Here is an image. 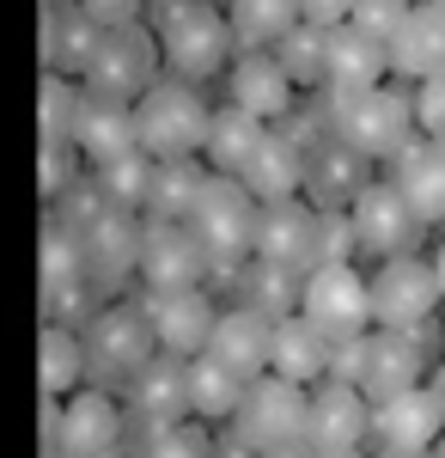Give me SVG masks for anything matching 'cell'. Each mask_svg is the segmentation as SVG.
<instances>
[{
  "label": "cell",
  "mask_w": 445,
  "mask_h": 458,
  "mask_svg": "<svg viewBox=\"0 0 445 458\" xmlns=\"http://www.w3.org/2000/svg\"><path fill=\"white\" fill-rule=\"evenodd\" d=\"M317 105H323V116H330L336 141H348L354 153H366V159L384 165V172L421 141V129H415V86H403V80H384V86L354 92V98L317 92Z\"/></svg>",
  "instance_id": "cell-1"
},
{
  "label": "cell",
  "mask_w": 445,
  "mask_h": 458,
  "mask_svg": "<svg viewBox=\"0 0 445 458\" xmlns=\"http://www.w3.org/2000/svg\"><path fill=\"white\" fill-rule=\"evenodd\" d=\"M153 37H159V55L172 80L207 86V80H226V68L239 62V37L220 0H172V6H153Z\"/></svg>",
  "instance_id": "cell-2"
},
{
  "label": "cell",
  "mask_w": 445,
  "mask_h": 458,
  "mask_svg": "<svg viewBox=\"0 0 445 458\" xmlns=\"http://www.w3.org/2000/svg\"><path fill=\"white\" fill-rule=\"evenodd\" d=\"M256 220H263V202L244 190V177H207L202 202L189 214V233L207 257V276L214 287H232L244 276V263L256 257Z\"/></svg>",
  "instance_id": "cell-3"
},
{
  "label": "cell",
  "mask_w": 445,
  "mask_h": 458,
  "mask_svg": "<svg viewBox=\"0 0 445 458\" xmlns=\"http://www.w3.org/2000/svg\"><path fill=\"white\" fill-rule=\"evenodd\" d=\"M80 336H86V379L104 386V391H116V397L165 354L159 336H153V318L140 306V293L135 300H104L98 318H92Z\"/></svg>",
  "instance_id": "cell-4"
},
{
  "label": "cell",
  "mask_w": 445,
  "mask_h": 458,
  "mask_svg": "<svg viewBox=\"0 0 445 458\" xmlns=\"http://www.w3.org/2000/svg\"><path fill=\"white\" fill-rule=\"evenodd\" d=\"M306 416H311V386H293V379H281V373H263V379H250L239 416L226 422L232 428L226 446L263 458V453H274V446L306 440Z\"/></svg>",
  "instance_id": "cell-5"
},
{
  "label": "cell",
  "mask_w": 445,
  "mask_h": 458,
  "mask_svg": "<svg viewBox=\"0 0 445 458\" xmlns=\"http://www.w3.org/2000/svg\"><path fill=\"white\" fill-rule=\"evenodd\" d=\"M165 80V55H159V37H153V19H135V25H110L92 49V68H86V92L98 98H122V105H140L153 86Z\"/></svg>",
  "instance_id": "cell-6"
},
{
  "label": "cell",
  "mask_w": 445,
  "mask_h": 458,
  "mask_svg": "<svg viewBox=\"0 0 445 458\" xmlns=\"http://www.w3.org/2000/svg\"><path fill=\"white\" fill-rule=\"evenodd\" d=\"M135 116H140V147H147L153 159H202L207 123H214V105H207L202 86L165 73V80L135 105Z\"/></svg>",
  "instance_id": "cell-7"
},
{
  "label": "cell",
  "mask_w": 445,
  "mask_h": 458,
  "mask_svg": "<svg viewBox=\"0 0 445 458\" xmlns=\"http://www.w3.org/2000/svg\"><path fill=\"white\" fill-rule=\"evenodd\" d=\"M373 330H440L445 293L440 276H433V257L415 250V257H390V263H373Z\"/></svg>",
  "instance_id": "cell-8"
},
{
  "label": "cell",
  "mask_w": 445,
  "mask_h": 458,
  "mask_svg": "<svg viewBox=\"0 0 445 458\" xmlns=\"http://www.w3.org/2000/svg\"><path fill=\"white\" fill-rule=\"evenodd\" d=\"M354 239H360V257L366 263H390V257H415L421 250V239L433 233L421 214H415V202L403 196V183L390 172H378L366 190H360V202H354Z\"/></svg>",
  "instance_id": "cell-9"
},
{
  "label": "cell",
  "mask_w": 445,
  "mask_h": 458,
  "mask_svg": "<svg viewBox=\"0 0 445 458\" xmlns=\"http://www.w3.org/2000/svg\"><path fill=\"white\" fill-rule=\"evenodd\" d=\"M299 318H311L330 343L366 336L373 330V276L360 263H323V269H311Z\"/></svg>",
  "instance_id": "cell-10"
},
{
  "label": "cell",
  "mask_w": 445,
  "mask_h": 458,
  "mask_svg": "<svg viewBox=\"0 0 445 458\" xmlns=\"http://www.w3.org/2000/svg\"><path fill=\"white\" fill-rule=\"evenodd\" d=\"M183 287H214L196 233H189L183 220H147V226H140L135 293H183Z\"/></svg>",
  "instance_id": "cell-11"
},
{
  "label": "cell",
  "mask_w": 445,
  "mask_h": 458,
  "mask_svg": "<svg viewBox=\"0 0 445 458\" xmlns=\"http://www.w3.org/2000/svg\"><path fill=\"white\" fill-rule=\"evenodd\" d=\"M433 343H440V330H373L366 336V367H360V391L384 403V397H397V391H415L427 386V367H433Z\"/></svg>",
  "instance_id": "cell-12"
},
{
  "label": "cell",
  "mask_w": 445,
  "mask_h": 458,
  "mask_svg": "<svg viewBox=\"0 0 445 458\" xmlns=\"http://www.w3.org/2000/svg\"><path fill=\"white\" fill-rule=\"evenodd\" d=\"M306 440L317 453H373V397L360 386H342V379L311 386Z\"/></svg>",
  "instance_id": "cell-13"
},
{
  "label": "cell",
  "mask_w": 445,
  "mask_h": 458,
  "mask_svg": "<svg viewBox=\"0 0 445 458\" xmlns=\"http://www.w3.org/2000/svg\"><path fill=\"white\" fill-rule=\"evenodd\" d=\"M140 306L153 318V336H159V349L177 354V360H196L207 354L214 343V324H220V300H214V287H183V293H140Z\"/></svg>",
  "instance_id": "cell-14"
},
{
  "label": "cell",
  "mask_w": 445,
  "mask_h": 458,
  "mask_svg": "<svg viewBox=\"0 0 445 458\" xmlns=\"http://www.w3.org/2000/svg\"><path fill=\"white\" fill-rule=\"evenodd\" d=\"M226 105L250 110V116H263V123H287L293 110H299V86H293V73L274 62V49H239V62L226 68Z\"/></svg>",
  "instance_id": "cell-15"
},
{
  "label": "cell",
  "mask_w": 445,
  "mask_h": 458,
  "mask_svg": "<svg viewBox=\"0 0 445 458\" xmlns=\"http://www.w3.org/2000/svg\"><path fill=\"white\" fill-rule=\"evenodd\" d=\"M440 440H445V397H440L433 379L415 386V391H397V397H384V403H373V446L433 453Z\"/></svg>",
  "instance_id": "cell-16"
},
{
  "label": "cell",
  "mask_w": 445,
  "mask_h": 458,
  "mask_svg": "<svg viewBox=\"0 0 445 458\" xmlns=\"http://www.w3.org/2000/svg\"><path fill=\"white\" fill-rule=\"evenodd\" d=\"M317 220H323V214L311 208L306 196H293V202H263V220H256V257L311 276V269H317Z\"/></svg>",
  "instance_id": "cell-17"
},
{
  "label": "cell",
  "mask_w": 445,
  "mask_h": 458,
  "mask_svg": "<svg viewBox=\"0 0 445 458\" xmlns=\"http://www.w3.org/2000/svg\"><path fill=\"white\" fill-rule=\"evenodd\" d=\"M378 177V165L366 153H354L348 141H330L311 147V165H306V202L311 208H354L360 202V190Z\"/></svg>",
  "instance_id": "cell-18"
},
{
  "label": "cell",
  "mask_w": 445,
  "mask_h": 458,
  "mask_svg": "<svg viewBox=\"0 0 445 458\" xmlns=\"http://www.w3.org/2000/svg\"><path fill=\"white\" fill-rule=\"evenodd\" d=\"M390 80V49L384 37L360 31V25H336L330 31V73H323V92L354 98V92H373Z\"/></svg>",
  "instance_id": "cell-19"
},
{
  "label": "cell",
  "mask_w": 445,
  "mask_h": 458,
  "mask_svg": "<svg viewBox=\"0 0 445 458\" xmlns=\"http://www.w3.org/2000/svg\"><path fill=\"white\" fill-rule=\"evenodd\" d=\"M390 80H403V86H421V80H433L445 73V13L433 0H421L409 19L390 31Z\"/></svg>",
  "instance_id": "cell-20"
},
{
  "label": "cell",
  "mask_w": 445,
  "mask_h": 458,
  "mask_svg": "<svg viewBox=\"0 0 445 458\" xmlns=\"http://www.w3.org/2000/svg\"><path fill=\"white\" fill-rule=\"evenodd\" d=\"M73 147L86 153V165H92V172L110 165V159H122V153H140V116H135V105L86 92V105H80V129H73Z\"/></svg>",
  "instance_id": "cell-21"
},
{
  "label": "cell",
  "mask_w": 445,
  "mask_h": 458,
  "mask_svg": "<svg viewBox=\"0 0 445 458\" xmlns=\"http://www.w3.org/2000/svg\"><path fill=\"white\" fill-rule=\"evenodd\" d=\"M98 37H104V25L92 19V13H80L73 0H43V68L49 73L86 80Z\"/></svg>",
  "instance_id": "cell-22"
},
{
  "label": "cell",
  "mask_w": 445,
  "mask_h": 458,
  "mask_svg": "<svg viewBox=\"0 0 445 458\" xmlns=\"http://www.w3.org/2000/svg\"><path fill=\"white\" fill-rule=\"evenodd\" d=\"M207 354L226 360L244 379H263V373H269V354H274V318H263V312H250V306L232 300V306L220 312V324H214Z\"/></svg>",
  "instance_id": "cell-23"
},
{
  "label": "cell",
  "mask_w": 445,
  "mask_h": 458,
  "mask_svg": "<svg viewBox=\"0 0 445 458\" xmlns=\"http://www.w3.org/2000/svg\"><path fill=\"white\" fill-rule=\"evenodd\" d=\"M306 165H311V153L293 141V129L274 123L269 141L256 147V159L244 165V190L256 202H293V196H306Z\"/></svg>",
  "instance_id": "cell-24"
},
{
  "label": "cell",
  "mask_w": 445,
  "mask_h": 458,
  "mask_svg": "<svg viewBox=\"0 0 445 458\" xmlns=\"http://www.w3.org/2000/svg\"><path fill=\"white\" fill-rule=\"evenodd\" d=\"M269 129H274V123L250 116V110H239V105H214V123H207L202 159H207L220 177H244V165L256 159V147L269 141Z\"/></svg>",
  "instance_id": "cell-25"
},
{
  "label": "cell",
  "mask_w": 445,
  "mask_h": 458,
  "mask_svg": "<svg viewBox=\"0 0 445 458\" xmlns=\"http://www.w3.org/2000/svg\"><path fill=\"white\" fill-rule=\"evenodd\" d=\"M269 373L293 379V386H323L330 379V336L311 324V318H281L274 324V354H269Z\"/></svg>",
  "instance_id": "cell-26"
},
{
  "label": "cell",
  "mask_w": 445,
  "mask_h": 458,
  "mask_svg": "<svg viewBox=\"0 0 445 458\" xmlns=\"http://www.w3.org/2000/svg\"><path fill=\"white\" fill-rule=\"evenodd\" d=\"M207 177H214L207 159H153V190H147V214L140 220H183L189 226Z\"/></svg>",
  "instance_id": "cell-27"
},
{
  "label": "cell",
  "mask_w": 445,
  "mask_h": 458,
  "mask_svg": "<svg viewBox=\"0 0 445 458\" xmlns=\"http://www.w3.org/2000/svg\"><path fill=\"white\" fill-rule=\"evenodd\" d=\"M390 177L403 183V196L415 202V214L427 220V226H445V141H421L390 165Z\"/></svg>",
  "instance_id": "cell-28"
},
{
  "label": "cell",
  "mask_w": 445,
  "mask_h": 458,
  "mask_svg": "<svg viewBox=\"0 0 445 458\" xmlns=\"http://www.w3.org/2000/svg\"><path fill=\"white\" fill-rule=\"evenodd\" d=\"M232 300L281 324V318L299 312V300H306V276H299V269H281V263H263V257H250V263H244V276L232 282Z\"/></svg>",
  "instance_id": "cell-29"
},
{
  "label": "cell",
  "mask_w": 445,
  "mask_h": 458,
  "mask_svg": "<svg viewBox=\"0 0 445 458\" xmlns=\"http://www.w3.org/2000/svg\"><path fill=\"white\" fill-rule=\"evenodd\" d=\"M244 391H250V379L232 373L226 360H214V354H196V360H189V416H196V422H207V428L232 422Z\"/></svg>",
  "instance_id": "cell-30"
},
{
  "label": "cell",
  "mask_w": 445,
  "mask_h": 458,
  "mask_svg": "<svg viewBox=\"0 0 445 458\" xmlns=\"http://www.w3.org/2000/svg\"><path fill=\"white\" fill-rule=\"evenodd\" d=\"M37 367H43V397H73L86 391V336L73 324H43V343H37Z\"/></svg>",
  "instance_id": "cell-31"
},
{
  "label": "cell",
  "mask_w": 445,
  "mask_h": 458,
  "mask_svg": "<svg viewBox=\"0 0 445 458\" xmlns=\"http://www.w3.org/2000/svg\"><path fill=\"white\" fill-rule=\"evenodd\" d=\"M239 49H274L281 37L299 25V0H220Z\"/></svg>",
  "instance_id": "cell-32"
},
{
  "label": "cell",
  "mask_w": 445,
  "mask_h": 458,
  "mask_svg": "<svg viewBox=\"0 0 445 458\" xmlns=\"http://www.w3.org/2000/svg\"><path fill=\"white\" fill-rule=\"evenodd\" d=\"M274 62L293 73V86H299L306 98H311V92H323V73H330V31L299 19L293 31L274 43Z\"/></svg>",
  "instance_id": "cell-33"
},
{
  "label": "cell",
  "mask_w": 445,
  "mask_h": 458,
  "mask_svg": "<svg viewBox=\"0 0 445 458\" xmlns=\"http://www.w3.org/2000/svg\"><path fill=\"white\" fill-rule=\"evenodd\" d=\"M98 190L116 202L122 214H147V190H153V153L140 147V153H122V159H110L98 165Z\"/></svg>",
  "instance_id": "cell-34"
},
{
  "label": "cell",
  "mask_w": 445,
  "mask_h": 458,
  "mask_svg": "<svg viewBox=\"0 0 445 458\" xmlns=\"http://www.w3.org/2000/svg\"><path fill=\"white\" fill-rule=\"evenodd\" d=\"M220 446H214V434H207V422H177V428H165L159 440H147V453L140 458H214Z\"/></svg>",
  "instance_id": "cell-35"
},
{
  "label": "cell",
  "mask_w": 445,
  "mask_h": 458,
  "mask_svg": "<svg viewBox=\"0 0 445 458\" xmlns=\"http://www.w3.org/2000/svg\"><path fill=\"white\" fill-rule=\"evenodd\" d=\"M415 6H421V0H354V19H348V25H360V31H373V37L390 43V31L409 19Z\"/></svg>",
  "instance_id": "cell-36"
},
{
  "label": "cell",
  "mask_w": 445,
  "mask_h": 458,
  "mask_svg": "<svg viewBox=\"0 0 445 458\" xmlns=\"http://www.w3.org/2000/svg\"><path fill=\"white\" fill-rule=\"evenodd\" d=\"M415 129H421L427 141H445V73H433V80L415 86Z\"/></svg>",
  "instance_id": "cell-37"
},
{
  "label": "cell",
  "mask_w": 445,
  "mask_h": 458,
  "mask_svg": "<svg viewBox=\"0 0 445 458\" xmlns=\"http://www.w3.org/2000/svg\"><path fill=\"white\" fill-rule=\"evenodd\" d=\"M73 6H80V13H92L104 31H110V25H135L147 0H73Z\"/></svg>",
  "instance_id": "cell-38"
},
{
  "label": "cell",
  "mask_w": 445,
  "mask_h": 458,
  "mask_svg": "<svg viewBox=\"0 0 445 458\" xmlns=\"http://www.w3.org/2000/svg\"><path fill=\"white\" fill-rule=\"evenodd\" d=\"M299 19L306 25H323V31H336L354 19V0H299Z\"/></svg>",
  "instance_id": "cell-39"
},
{
  "label": "cell",
  "mask_w": 445,
  "mask_h": 458,
  "mask_svg": "<svg viewBox=\"0 0 445 458\" xmlns=\"http://www.w3.org/2000/svg\"><path fill=\"white\" fill-rule=\"evenodd\" d=\"M263 458H317V446H311V440H293V446H274V453H263Z\"/></svg>",
  "instance_id": "cell-40"
},
{
  "label": "cell",
  "mask_w": 445,
  "mask_h": 458,
  "mask_svg": "<svg viewBox=\"0 0 445 458\" xmlns=\"http://www.w3.org/2000/svg\"><path fill=\"white\" fill-rule=\"evenodd\" d=\"M427 257H433V276H440V293H445V239L433 250H427Z\"/></svg>",
  "instance_id": "cell-41"
},
{
  "label": "cell",
  "mask_w": 445,
  "mask_h": 458,
  "mask_svg": "<svg viewBox=\"0 0 445 458\" xmlns=\"http://www.w3.org/2000/svg\"><path fill=\"white\" fill-rule=\"evenodd\" d=\"M373 458H433V453H403V446H373Z\"/></svg>",
  "instance_id": "cell-42"
},
{
  "label": "cell",
  "mask_w": 445,
  "mask_h": 458,
  "mask_svg": "<svg viewBox=\"0 0 445 458\" xmlns=\"http://www.w3.org/2000/svg\"><path fill=\"white\" fill-rule=\"evenodd\" d=\"M214 458H250V453H239V446H220V453H214Z\"/></svg>",
  "instance_id": "cell-43"
},
{
  "label": "cell",
  "mask_w": 445,
  "mask_h": 458,
  "mask_svg": "<svg viewBox=\"0 0 445 458\" xmlns=\"http://www.w3.org/2000/svg\"><path fill=\"white\" fill-rule=\"evenodd\" d=\"M433 386H440V397H445V360H440V367H433Z\"/></svg>",
  "instance_id": "cell-44"
},
{
  "label": "cell",
  "mask_w": 445,
  "mask_h": 458,
  "mask_svg": "<svg viewBox=\"0 0 445 458\" xmlns=\"http://www.w3.org/2000/svg\"><path fill=\"white\" fill-rule=\"evenodd\" d=\"M433 458H445V440H440V446H433Z\"/></svg>",
  "instance_id": "cell-45"
},
{
  "label": "cell",
  "mask_w": 445,
  "mask_h": 458,
  "mask_svg": "<svg viewBox=\"0 0 445 458\" xmlns=\"http://www.w3.org/2000/svg\"><path fill=\"white\" fill-rule=\"evenodd\" d=\"M147 6H172V0H147Z\"/></svg>",
  "instance_id": "cell-46"
},
{
  "label": "cell",
  "mask_w": 445,
  "mask_h": 458,
  "mask_svg": "<svg viewBox=\"0 0 445 458\" xmlns=\"http://www.w3.org/2000/svg\"><path fill=\"white\" fill-rule=\"evenodd\" d=\"M433 6H440V13H445V0H433Z\"/></svg>",
  "instance_id": "cell-47"
}]
</instances>
